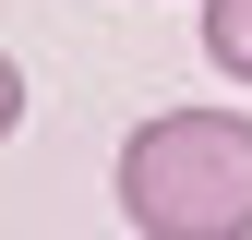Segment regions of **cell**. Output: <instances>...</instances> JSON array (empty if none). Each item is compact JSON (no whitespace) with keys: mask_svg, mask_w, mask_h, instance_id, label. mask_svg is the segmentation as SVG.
I'll return each instance as SVG.
<instances>
[{"mask_svg":"<svg viewBox=\"0 0 252 240\" xmlns=\"http://www.w3.org/2000/svg\"><path fill=\"white\" fill-rule=\"evenodd\" d=\"M120 216L144 240H252V120L240 108H168L108 168Z\"/></svg>","mask_w":252,"mask_h":240,"instance_id":"cell-1","label":"cell"},{"mask_svg":"<svg viewBox=\"0 0 252 240\" xmlns=\"http://www.w3.org/2000/svg\"><path fill=\"white\" fill-rule=\"evenodd\" d=\"M204 60L228 84H252V0H204Z\"/></svg>","mask_w":252,"mask_h":240,"instance_id":"cell-2","label":"cell"}]
</instances>
